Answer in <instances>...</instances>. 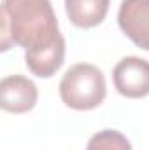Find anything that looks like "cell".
<instances>
[{
	"label": "cell",
	"mask_w": 149,
	"mask_h": 150,
	"mask_svg": "<svg viewBox=\"0 0 149 150\" xmlns=\"http://www.w3.org/2000/svg\"><path fill=\"white\" fill-rule=\"evenodd\" d=\"M117 25L137 47L149 51V0H123Z\"/></svg>",
	"instance_id": "obj_4"
},
{
	"label": "cell",
	"mask_w": 149,
	"mask_h": 150,
	"mask_svg": "<svg viewBox=\"0 0 149 150\" xmlns=\"http://www.w3.org/2000/svg\"><path fill=\"white\" fill-rule=\"evenodd\" d=\"M109 2L111 0H65V11L77 28H93L105 19Z\"/></svg>",
	"instance_id": "obj_7"
},
{
	"label": "cell",
	"mask_w": 149,
	"mask_h": 150,
	"mask_svg": "<svg viewBox=\"0 0 149 150\" xmlns=\"http://www.w3.org/2000/svg\"><path fill=\"white\" fill-rule=\"evenodd\" d=\"M65 59V38L62 37L53 45L35 52H25V63L28 70L40 79H49L56 74Z\"/></svg>",
	"instance_id": "obj_6"
},
{
	"label": "cell",
	"mask_w": 149,
	"mask_h": 150,
	"mask_svg": "<svg viewBox=\"0 0 149 150\" xmlns=\"http://www.w3.org/2000/svg\"><path fill=\"white\" fill-rule=\"evenodd\" d=\"M62 37L51 0H4L2 51L16 44L25 52H35Z\"/></svg>",
	"instance_id": "obj_1"
},
{
	"label": "cell",
	"mask_w": 149,
	"mask_h": 150,
	"mask_svg": "<svg viewBox=\"0 0 149 150\" xmlns=\"http://www.w3.org/2000/svg\"><path fill=\"white\" fill-rule=\"evenodd\" d=\"M112 80L117 93L125 98H144L149 94V61L126 56L112 70Z\"/></svg>",
	"instance_id": "obj_3"
},
{
	"label": "cell",
	"mask_w": 149,
	"mask_h": 150,
	"mask_svg": "<svg viewBox=\"0 0 149 150\" xmlns=\"http://www.w3.org/2000/svg\"><path fill=\"white\" fill-rule=\"evenodd\" d=\"M37 98V86L25 75H7L0 82V107L5 112H30L35 107Z\"/></svg>",
	"instance_id": "obj_5"
},
{
	"label": "cell",
	"mask_w": 149,
	"mask_h": 150,
	"mask_svg": "<svg viewBox=\"0 0 149 150\" xmlns=\"http://www.w3.org/2000/svg\"><path fill=\"white\" fill-rule=\"evenodd\" d=\"M107 94L105 77L90 63L72 65L60 80V98L74 110H91L102 105Z\"/></svg>",
	"instance_id": "obj_2"
},
{
	"label": "cell",
	"mask_w": 149,
	"mask_h": 150,
	"mask_svg": "<svg viewBox=\"0 0 149 150\" xmlns=\"http://www.w3.org/2000/svg\"><path fill=\"white\" fill-rule=\"evenodd\" d=\"M86 150H132V145L123 133L116 129H102L90 138Z\"/></svg>",
	"instance_id": "obj_8"
}]
</instances>
